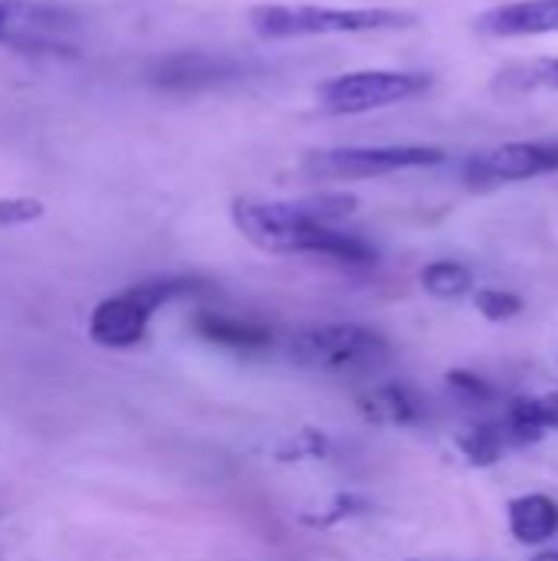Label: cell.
Here are the masks:
<instances>
[{"label":"cell","instance_id":"14","mask_svg":"<svg viewBox=\"0 0 558 561\" xmlns=\"http://www.w3.org/2000/svg\"><path fill=\"white\" fill-rule=\"evenodd\" d=\"M358 411L372 424H391V427H411L421 421L418 398L401 385H378L368 394L358 398Z\"/></svg>","mask_w":558,"mask_h":561},{"label":"cell","instance_id":"3","mask_svg":"<svg viewBox=\"0 0 558 561\" xmlns=\"http://www.w3.org/2000/svg\"><path fill=\"white\" fill-rule=\"evenodd\" d=\"M434 85L428 72L408 69H358L316 85V108L326 115H365L424 95Z\"/></svg>","mask_w":558,"mask_h":561},{"label":"cell","instance_id":"19","mask_svg":"<svg viewBox=\"0 0 558 561\" xmlns=\"http://www.w3.org/2000/svg\"><path fill=\"white\" fill-rule=\"evenodd\" d=\"M447 388L454 394H460L464 401H474V404H487L497 398L493 385H487L480 375H470V371H447Z\"/></svg>","mask_w":558,"mask_h":561},{"label":"cell","instance_id":"22","mask_svg":"<svg viewBox=\"0 0 558 561\" xmlns=\"http://www.w3.org/2000/svg\"><path fill=\"white\" fill-rule=\"evenodd\" d=\"M533 561H558V552H543V556H536Z\"/></svg>","mask_w":558,"mask_h":561},{"label":"cell","instance_id":"2","mask_svg":"<svg viewBox=\"0 0 558 561\" xmlns=\"http://www.w3.org/2000/svg\"><path fill=\"white\" fill-rule=\"evenodd\" d=\"M418 16L388 7H316V3H260L250 10V26L260 39H303L342 33L408 30Z\"/></svg>","mask_w":558,"mask_h":561},{"label":"cell","instance_id":"12","mask_svg":"<svg viewBox=\"0 0 558 561\" xmlns=\"http://www.w3.org/2000/svg\"><path fill=\"white\" fill-rule=\"evenodd\" d=\"M513 447L536 444L546 431H558V394L546 398H516L503 417Z\"/></svg>","mask_w":558,"mask_h":561},{"label":"cell","instance_id":"10","mask_svg":"<svg viewBox=\"0 0 558 561\" xmlns=\"http://www.w3.org/2000/svg\"><path fill=\"white\" fill-rule=\"evenodd\" d=\"M477 30L493 39H520V36H549L558 33V0H513L493 10H483Z\"/></svg>","mask_w":558,"mask_h":561},{"label":"cell","instance_id":"8","mask_svg":"<svg viewBox=\"0 0 558 561\" xmlns=\"http://www.w3.org/2000/svg\"><path fill=\"white\" fill-rule=\"evenodd\" d=\"M76 26L72 10L49 0H0V43L3 46H56Z\"/></svg>","mask_w":558,"mask_h":561},{"label":"cell","instance_id":"5","mask_svg":"<svg viewBox=\"0 0 558 561\" xmlns=\"http://www.w3.org/2000/svg\"><path fill=\"white\" fill-rule=\"evenodd\" d=\"M201 283L197 279H151V283H138L105 302H99L89 316V339L105 345V348H132L135 342H141L145 325L151 319L155 309H161L171 299L191 296L197 293Z\"/></svg>","mask_w":558,"mask_h":561},{"label":"cell","instance_id":"15","mask_svg":"<svg viewBox=\"0 0 558 561\" xmlns=\"http://www.w3.org/2000/svg\"><path fill=\"white\" fill-rule=\"evenodd\" d=\"M457 447L464 450V457L474 463V467H493L513 444H510V434L500 424H480V427H470L467 434L457 437Z\"/></svg>","mask_w":558,"mask_h":561},{"label":"cell","instance_id":"7","mask_svg":"<svg viewBox=\"0 0 558 561\" xmlns=\"http://www.w3.org/2000/svg\"><path fill=\"white\" fill-rule=\"evenodd\" d=\"M558 171V141H503L477 151L464 161V181L470 187H497L533 181Z\"/></svg>","mask_w":558,"mask_h":561},{"label":"cell","instance_id":"6","mask_svg":"<svg viewBox=\"0 0 558 561\" xmlns=\"http://www.w3.org/2000/svg\"><path fill=\"white\" fill-rule=\"evenodd\" d=\"M289 355L299 365L322 371H355L378 365L388 355V342L382 332L358 322H335L303 329L289 339Z\"/></svg>","mask_w":558,"mask_h":561},{"label":"cell","instance_id":"11","mask_svg":"<svg viewBox=\"0 0 558 561\" xmlns=\"http://www.w3.org/2000/svg\"><path fill=\"white\" fill-rule=\"evenodd\" d=\"M194 332L204 342L227 348V352H240V355H257V352H266L273 345V332L266 325L234 319V316H220V312H197Z\"/></svg>","mask_w":558,"mask_h":561},{"label":"cell","instance_id":"9","mask_svg":"<svg viewBox=\"0 0 558 561\" xmlns=\"http://www.w3.org/2000/svg\"><path fill=\"white\" fill-rule=\"evenodd\" d=\"M240 62L220 53H174L164 56L155 69V85L168 92H204L240 76Z\"/></svg>","mask_w":558,"mask_h":561},{"label":"cell","instance_id":"17","mask_svg":"<svg viewBox=\"0 0 558 561\" xmlns=\"http://www.w3.org/2000/svg\"><path fill=\"white\" fill-rule=\"evenodd\" d=\"M513 82L520 89H539V92H558V56H543L533 62H523L513 72Z\"/></svg>","mask_w":558,"mask_h":561},{"label":"cell","instance_id":"13","mask_svg":"<svg viewBox=\"0 0 558 561\" xmlns=\"http://www.w3.org/2000/svg\"><path fill=\"white\" fill-rule=\"evenodd\" d=\"M506 516H510V533L523 546L549 542L558 533V503L549 500V496H543V493L513 500Z\"/></svg>","mask_w":558,"mask_h":561},{"label":"cell","instance_id":"16","mask_svg":"<svg viewBox=\"0 0 558 561\" xmlns=\"http://www.w3.org/2000/svg\"><path fill=\"white\" fill-rule=\"evenodd\" d=\"M421 286H424V293H431L434 299H457V296H464V293L474 289V273H470L464 263L434 260V263L424 266Z\"/></svg>","mask_w":558,"mask_h":561},{"label":"cell","instance_id":"20","mask_svg":"<svg viewBox=\"0 0 558 561\" xmlns=\"http://www.w3.org/2000/svg\"><path fill=\"white\" fill-rule=\"evenodd\" d=\"M43 217V204L33 197H7L0 201V227H16V224H33Z\"/></svg>","mask_w":558,"mask_h":561},{"label":"cell","instance_id":"21","mask_svg":"<svg viewBox=\"0 0 558 561\" xmlns=\"http://www.w3.org/2000/svg\"><path fill=\"white\" fill-rule=\"evenodd\" d=\"M365 510H368L365 500H358V496H339V500L329 506V513L306 516V523H309V526H332V523H339L342 516L349 519V516H358V513H365Z\"/></svg>","mask_w":558,"mask_h":561},{"label":"cell","instance_id":"4","mask_svg":"<svg viewBox=\"0 0 558 561\" xmlns=\"http://www.w3.org/2000/svg\"><path fill=\"white\" fill-rule=\"evenodd\" d=\"M447 151L437 145H345L306 154L303 174L312 181H368L398 171L444 164Z\"/></svg>","mask_w":558,"mask_h":561},{"label":"cell","instance_id":"1","mask_svg":"<svg viewBox=\"0 0 558 561\" xmlns=\"http://www.w3.org/2000/svg\"><path fill=\"white\" fill-rule=\"evenodd\" d=\"M352 194H312L306 201H253L240 197L230 207L234 227L266 253H309L345 266H375L378 250L335 227V220L355 214Z\"/></svg>","mask_w":558,"mask_h":561},{"label":"cell","instance_id":"18","mask_svg":"<svg viewBox=\"0 0 558 561\" xmlns=\"http://www.w3.org/2000/svg\"><path fill=\"white\" fill-rule=\"evenodd\" d=\"M474 302H477L480 316L490 322H506V319L523 312V299L516 293H506V289H480L474 296Z\"/></svg>","mask_w":558,"mask_h":561}]
</instances>
